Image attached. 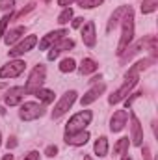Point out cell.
Instances as JSON below:
<instances>
[{
	"instance_id": "obj_1",
	"label": "cell",
	"mask_w": 158,
	"mask_h": 160,
	"mask_svg": "<svg viewBox=\"0 0 158 160\" xmlns=\"http://www.w3.org/2000/svg\"><path fill=\"white\" fill-rule=\"evenodd\" d=\"M153 60H140L138 63H134L128 71H126V75H125V84L116 89L110 97H108V102L110 104H117L121 101H125L126 99V95L134 89V86L138 84V78H140V71H143V69H147L149 67V63H151Z\"/></svg>"
},
{
	"instance_id": "obj_2",
	"label": "cell",
	"mask_w": 158,
	"mask_h": 160,
	"mask_svg": "<svg viewBox=\"0 0 158 160\" xmlns=\"http://www.w3.org/2000/svg\"><path fill=\"white\" fill-rule=\"evenodd\" d=\"M132 39H134V11H132V8L128 6L126 13H125V17H123V30H121V39H119L116 54L121 56V54L125 52V48L130 47Z\"/></svg>"
},
{
	"instance_id": "obj_3",
	"label": "cell",
	"mask_w": 158,
	"mask_h": 160,
	"mask_svg": "<svg viewBox=\"0 0 158 160\" xmlns=\"http://www.w3.org/2000/svg\"><path fill=\"white\" fill-rule=\"evenodd\" d=\"M45 77H47V69H45V65H43V63H37V65L30 71V75H28L26 86H24L26 93H28V95H34L37 89H41L43 84H45Z\"/></svg>"
},
{
	"instance_id": "obj_4",
	"label": "cell",
	"mask_w": 158,
	"mask_h": 160,
	"mask_svg": "<svg viewBox=\"0 0 158 160\" xmlns=\"http://www.w3.org/2000/svg\"><path fill=\"white\" fill-rule=\"evenodd\" d=\"M91 119H93V112L91 110H82L78 114H75L71 119L67 121V125H65V134L86 130V127L91 125Z\"/></svg>"
},
{
	"instance_id": "obj_5",
	"label": "cell",
	"mask_w": 158,
	"mask_h": 160,
	"mask_svg": "<svg viewBox=\"0 0 158 160\" xmlns=\"http://www.w3.org/2000/svg\"><path fill=\"white\" fill-rule=\"evenodd\" d=\"M47 112L45 104L41 102H34V101H26V102H21V110H19V118L22 121H36L43 118Z\"/></svg>"
},
{
	"instance_id": "obj_6",
	"label": "cell",
	"mask_w": 158,
	"mask_h": 160,
	"mask_svg": "<svg viewBox=\"0 0 158 160\" xmlns=\"http://www.w3.org/2000/svg\"><path fill=\"white\" fill-rule=\"evenodd\" d=\"M77 91L75 89H71V91H65L63 95H62V99L56 102V106H54V110H52V119H60L62 116H65L69 110H71V106L75 104V101H77Z\"/></svg>"
},
{
	"instance_id": "obj_7",
	"label": "cell",
	"mask_w": 158,
	"mask_h": 160,
	"mask_svg": "<svg viewBox=\"0 0 158 160\" xmlns=\"http://www.w3.org/2000/svg\"><path fill=\"white\" fill-rule=\"evenodd\" d=\"M24 69H26V62H24V60H17V58H13V60H9L6 65L0 67V80L17 78V77H21V75L24 73Z\"/></svg>"
},
{
	"instance_id": "obj_8",
	"label": "cell",
	"mask_w": 158,
	"mask_h": 160,
	"mask_svg": "<svg viewBox=\"0 0 158 160\" xmlns=\"http://www.w3.org/2000/svg\"><path fill=\"white\" fill-rule=\"evenodd\" d=\"M36 45H37V36L30 34V36H26L24 39L21 41L19 45H15V47L9 50V58H19V56H22V54L30 52Z\"/></svg>"
},
{
	"instance_id": "obj_9",
	"label": "cell",
	"mask_w": 158,
	"mask_h": 160,
	"mask_svg": "<svg viewBox=\"0 0 158 160\" xmlns=\"http://www.w3.org/2000/svg\"><path fill=\"white\" fill-rule=\"evenodd\" d=\"M128 116H130V123H132L130 125V140H132V145L141 147V143H143V127H141V123L136 118L134 112H130Z\"/></svg>"
},
{
	"instance_id": "obj_10",
	"label": "cell",
	"mask_w": 158,
	"mask_h": 160,
	"mask_svg": "<svg viewBox=\"0 0 158 160\" xmlns=\"http://www.w3.org/2000/svg\"><path fill=\"white\" fill-rule=\"evenodd\" d=\"M24 95H28V93H26V89H24V86L9 88V91H7V93H6V97H4V102H6L7 106H19V104L22 102Z\"/></svg>"
},
{
	"instance_id": "obj_11",
	"label": "cell",
	"mask_w": 158,
	"mask_h": 160,
	"mask_svg": "<svg viewBox=\"0 0 158 160\" xmlns=\"http://www.w3.org/2000/svg\"><path fill=\"white\" fill-rule=\"evenodd\" d=\"M104 91H106V84H104V82H97V84H95V86H93V88H91L82 99H80V104H82V106H87V104L95 102Z\"/></svg>"
},
{
	"instance_id": "obj_12",
	"label": "cell",
	"mask_w": 158,
	"mask_h": 160,
	"mask_svg": "<svg viewBox=\"0 0 158 160\" xmlns=\"http://www.w3.org/2000/svg\"><path fill=\"white\" fill-rule=\"evenodd\" d=\"M75 47V41L69 39V38H62L60 41H56L52 47H50V52L47 54V58L52 62V60H56L58 56H60V52H63V50H69V48H73Z\"/></svg>"
},
{
	"instance_id": "obj_13",
	"label": "cell",
	"mask_w": 158,
	"mask_h": 160,
	"mask_svg": "<svg viewBox=\"0 0 158 160\" xmlns=\"http://www.w3.org/2000/svg\"><path fill=\"white\" fill-rule=\"evenodd\" d=\"M82 41L87 48H93L97 45V34H95V22L87 21L86 24H82Z\"/></svg>"
},
{
	"instance_id": "obj_14",
	"label": "cell",
	"mask_w": 158,
	"mask_h": 160,
	"mask_svg": "<svg viewBox=\"0 0 158 160\" xmlns=\"http://www.w3.org/2000/svg\"><path fill=\"white\" fill-rule=\"evenodd\" d=\"M69 32L65 30V28H62V30H52V32H48L43 39L39 41V50H48L56 41H60L62 38H65Z\"/></svg>"
},
{
	"instance_id": "obj_15",
	"label": "cell",
	"mask_w": 158,
	"mask_h": 160,
	"mask_svg": "<svg viewBox=\"0 0 158 160\" xmlns=\"http://www.w3.org/2000/svg\"><path fill=\"white\" fill-rule=\"evenodd\" d=\"M126 121H128L126 110H116L114 116L110 118V130H112V132H121V130L125 128Z\"/></svg>"
},
{
	"instance_id": "obj_16",
	"label": "cell",
	"mask_w": 158,
	"mask_h": 160,
	"mask_svg": "<svg viewBox=\"0 0 158 160\" xmlns=\"http://www.w3.org/2000/svg\"><path fill=\"white\" fill-rule=\"evenodd\" d=\"M63 140H65L67 145L80 147V145H86V143H87V140H89V132H87V130H80V132H73V134H65Z\"/></svg>"
},
{
	"instance_id": "obj_17",
	"label": "cell",
	"mask_w": 158,
	"mask_h": 160,
	"mask_svg": "<svg viewBox=\"0 0 158 160\" xmlns=\"http://www.w3.org/2000/svg\"><path fill=\"white\" fill-rule=\"evenodd\" d=\"M24 26H15V28H11L9 32H6L4 34V43L6 45H13L15 41H19L22 36H24Z\"/></svg>"
},
{
	"instance_id": "obj_18",
	"label": "cell",
	"mask_w": 158,
	"mask_h": 160,
	"mask_svg": "<svg viewBox=\"0 0 158 160\" xmlns=\"http://www.w3.org/2000/svg\"><path fill=\"white\" fill-rule=\"evenodd\" d=\"M126 9H128V6H121V8H117V9L112 13V17H110V21H108V26H106V30H108V32H112V30L119 24V21H123V17H125Z\"/></svg>"
},
{
	"instance_id": "obj_19",
	"label": "cell",
	"mask_w": 158,
	"mask_h": 160,
	"mask_svg": "<svg viewBox=\"0 0 158 160\" xmlns=\"http://www.w3.org/2000/svg\"><path fill=\"white\" fill-rule=\"evenodd\" d=\"M80 73L82 75H91V73H95L97 69H99V65H97V62L95 60H91V58H84L82 62H80Z\"/></svg>"
},
{
	"instance_id": "obj_20",
	"label": "cell",
	"mask_w": 158,
	"mask_h": 160,
	"mask_svg": "<svg viewBox=\"0 0 158 160\" xmlns=\"http://www.w3.org/2000/svg\"><path fill=\"white\" fill-rule=\"evenodd\" d=\"M93 151H95V155H99L101 158L106 157V155H108V138H106V136H101V138L95 142Z\"/></svg>"
},
{
	"instance_id": "obj_21",
	"label": "cell",
	"mask_w": 158,
	"mask_h": 160,
	"mask_svg": "<svg viewBox=\"0 0 158 160\" xmlns=\"http://www.w3.org/2000/svg\"><path fill=\"white\" fill-rule=\"evenodd\" d=\"M37 99L41 101V104H50V102H54V91L52 89H47V88H41V89H37L36 93H34Z\"/></svg>"
},
{
	"instance_id": "obj_22",
	"label": "cell",
	"mask_w": 158,
	"mask_h": 160,
	"mask_svg": "<svg viewBox=\"0 0 158 160\" xmlns=\"http://www.w3.org/2000/svg\"><path fill=\"white\" fill-rule=\"evenodd\" d=\"M128 145H130L128 138H119L117 143L114 145V155H119V157H123V155H128Z\"/></svg>"
},
{
	"instance_id": "obj_23",
	"label": "cell",
	"mask_w": 158,
	"mask_h": 160,
	"mask_svg": "<svg viewBox=\"0 0 158 160\" xmlns=\"http://www.w3.org/2000/svg\"><path fill=\"white\" fill-rule=\"evenodd\" d=\"M75 69H77V62L73 58H65V60L60 62V71L62 73H73Z\"/></svg>"
},
{
	"instance_id": "obj_24",
	"label": "cell",
	"mask_w": 158,
	"mask_h": 160,
	"mask_svg": "<svg viewBox=\"0 0 158 160\" xmlns=\"http://www.w3.org/2000/svg\"><path fill=\"white\" fill-rule=\"evenodd\" d=\"M158 8V0H143L141 2V13L147 15V13H153Z\"/></svg>"
},
{
	"instance_id": "obj_25",
	"label": "cell",
	"mask_w": 158,
	"mask_h": 160,
	"mask_svg": "<svg viewBox=\"0 0 158 160\" xmlns=\"http://www.w3.org/2000/svg\"><path fill=\"white\" fill-rule=\"evenodd\" d=\"M69 21H73V9L71 8H63L62 13L58 15V22L60 24H67Z\"/></svg>"
},
{
	"instance_id": "obj_26",
	"label": "cell",
	"mask_w": 158,
	"mask_h": 160,
	"mask_svg": "<svg viewBox=\"0 0 158 160\" xmlns=\"http://www.w3.org/2000/svg\"><path fill=\"white\" fill-rule=\"evenodd\" d=\"M104 0H78V6L82 9H93L97 6H101Z\"/></svg>"
},
{
	"instance_id": "obj_27",
	"label": "cell",
	"mask_w": 158,
	"mask_h": 160,
	"mask_svg": "<svg viewBox=\"0 0 158 160\" xmlns=\"http://www.w3.org/2000/svg\"><path fill=\"white\" fill-rule=\"evenodd\" d=\"M11 19H13V13H11V11H9V13H6V15L0 19V36H4V34H6V26L9 24V21H11Z\"/></svg>"
},
{
	"instance_id": "obj_28",
	"label": "cell",
	"mask_w": 158,
	"mask_h": 160,
	"mask_svg": "<svg viewBox=\"0 0 158 160\" xmlns=\"http://www.w3.org/2000/svg\"><path fill=\"white\" fill-rule=\"evenodd\" d=\"M45 155H47L48 158H52V157H56V155H58V147H56V145H48V147L45 149Z\"/></svg>"
},
{
	"instance_id": "obj_29",
	"label": "cell",
	"mask_w": 158,
	"mask_h": 160,
	"mask_svg": "<svg viewBox=\"0 0 158 160\" xmlns=\"http://www.w3.org/2000/svg\"><path fill=\"white\" fill-rule=\"evenodd\" d=\"M15 0H0V9H13Z\"/></svg>"
},
{
	"instance_id": "obj_30",
	"label": "cell",
	"mask_w": 158,
	"mask_h": 160,
	"mask_svg": "<svg viewBox=\"0 0 158 160\" xmlns=\"http://www.w3.org/2000/svg\"><path fill=\"white\" fill-rule=\"evenodd\" d=\"M6 145H7V149H15V147L19 145V142H17V138H13V136H11V138L6 142Z\"/></svg>"
},
{
	"instance_id": "obj_31",
	"label": "cell",
	"mask_w": 158,
	"mask_h": 160,
	"mask_svg": "<svg viewBox=\"0 0 158 160\" xmlns=\"http://www.w3.org/2000/svg\"><path fill=\"white\" fill-rule=\"evenodd\" d=\"M24 160H39V151H30V153L24 157Z\"/></svg>"
},
{
	"instance_id": "obj_32",
	"label": "cell",
	"mask_w": 158,
	"mask_h": 160,
	"mask_svg": "<svg viewBox=\"0 0 158 160\" xmlns=\"http://www.w3.org/2000/svg\"><path fill=\"white\" fill-rule=\"evenodd\" d=\"M84 17H77V19H73V28H82V24H84Z\"/></svg>"
},
{
	"instance_id": "obj_33",
	"label": "cell",
	"mask_w": 158,
	"mask_h": 160,
	"mask_svg": "<svg viewBox=\"0 0 158 160\" xmlns=\"http://www.w3.org/2000/svg\"><path fill=\"white\" fill-rule=\"evenodd\" d=\"M73 2H75V0H58V6H62V8H69Z\"/></svg>"
},
{
	"instance_id": "obj_34",
	"label": "cell",
	"mask_w": 158,
	"mask_h": 160,
	"mask_svg": "<svg viewBox=\"0 0 158 160\" xmlns=\"http://www.w3.org/2000/svg\"><path fill=\"white\" fill-rule=\"evenodd\" d=\"M143 158L151 160V151H149V147H143Z\"/></svg>"
},
{
	"instance_id": "obj_35",
	"label": "cell",
	"mask_w": 158,
	"mask_h": 160,
	"mask_svg": "<svg viewBox=\"0 0 158 160\" xmlns=\"http://www.w3.org/2000/svg\"><path fill=\"white\" fill-rule=\"evenodd\" d=\"M2 160H13V155L11 153H7V155H4V158Z\"/></svg>"
},
{
	"instance_id": "obj_36",
	"label": "cell",
	"mask_w": 158,
	"mask_h": 160,
	"mask_svg": "<svg viewBox=\"0 0 158 160\" xmlns=\"http://www.w3.org/2000/svg\"><path fill=\"white\" fill-rule=\"evenodd\" d=\"M121 160H132V158H130L128 155H123V158H121Z\"/></svg>"
},
{
	"instance_id": "obj_37",
	"label": "cell",
	"mask_w": 158,
	"mask_h": 160,
	"mask_svg": "<svg viewBox=\"0 0 158 160\" xmlns=\"http://www.w3.org/2000/svg\"><path fill=\"white\" fill-rule=\"evenodd\" d=\"M84 160H93V158H91L89 155H84Z\"/></svg>"
},
{
	"instance_id": "obj_38",
	"label": "cell",
	"mask_w": 158,
	"mask_h": 160,
	"mask_svg": "<svg viewBox=\"0 0 158 160\" xmlns=\"http://www.w3.org/2000/svg\"><path fill=\"white\" fill-rule=\"evenodd\" d=\"M0 145H2V134H0Z\"/></svg>"
},
{
	"instance_id": "obj_39",
	"label": "cell",
	"mask_w": 158,
	"mask_h": 160,
	"mask_svg": "<svg viewBox=\"0 0 158 160\" xmlns=\"http://www.w3.org/2000/svg\"><path fill=\"white\" fill-rule=\"evenodd\" d=\"M43 2H50V0H43Z\"/></svg>"
}]
</instances>
